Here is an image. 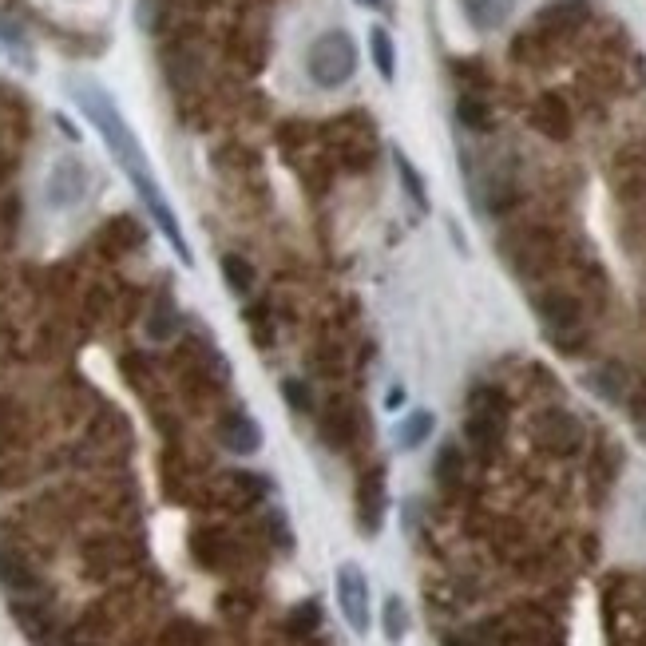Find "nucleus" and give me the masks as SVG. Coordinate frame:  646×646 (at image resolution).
Returning <instances> with one entry per match:
<instances>
[{
	"mask_svg": "<svg viewBox=\"0 0 646 646\" xmlns=\"http://www.w3.org/2000/svg\"><path fill=\"white\" fill-rule=\"evenodd\" d=\"M92 191V167L80 155H60L44 175V203L52 211H76Z\"/></svg>",
	"mask_w": 646,
	"mask_h": 646,
	"instance_id": "obj_3",
	"label": "nucleus"
},
{
	"mask_svg": "<svg viewBox=\"0 0 646 646\" xmlns=\"http://www.w3.org/2000/svg\"><path fill=\"white\" fill-rule=\"evenodd\" d=\"M456 115H460V123L472 127V131H488V127H492V111H488V104H484L480 96H472V92H464V96L456 100Z\"/></svg>",
	"mask_w": 646,
	"mask_h": 646,
	"instance_id": "obj_17",
	"label": "nucleus"
},
{
	"mask_svg": "<svg viewBox=\"0 0 646 646\" xmlns=\"http://www.w3.org/2000/svg\"><path fill=\"white\" fill-rule=\"evenodd\" d=\"M631 417H635V425H639V432L646 436V401H635V409H631Z\"/></svg>",
	"mask_w": 646,
	"mask_h": 646,
	"instance_id": "obj_22",
	"label": "nucleus"
},
{
	"mask_svg": "<svg viewBox=\"0 0 646 646\" xmlns=\"http://www.w3.org/2000/svg\"><path fill=\"white\" fill-rule=\"evenodd\" d=\"M381 631H385V643H401L409 635V607L401 595H389L385 607H381Z\"/></svg>",
	"mask_w": 646,
	"mask_h": 646,
	"instance_id": "obj_15",
	"label": "nucleus"
},
{
	"mask_svg": "<svg viewBox=\"0 0 646 646\" xmlns=\"http://www.w3.org/2000/svg\"><path fill=\"white\" fill-rule=\"evenodd\" d=\"M369 56H373V68L381 72V80L393 84L397 80V44H393L389 28H381V24L369 28Z\"/></svg>",
	"mask_w": 646,
	"mask_h": 646,
	"instance_id": "obj_13",
	"label": "nucleus"
},
{
	"mask_svg": "<svg viewBox=\"0 0 646 646\" xmlns=\"http://www.w3.org/2000/svg\"><path fill=\"white\" fill-rule=\"evenodd\" d=\"M516 0H460V12L464 20L476 28V32H496L508 24Z\"/></svg>",
	"mask_w": 646,
	"mask_h": 646,
	"instance_id": "obj_10",
	"label": "nucleus"
},
{
	"mask_svg": "<svg viewBox=\"0 0 646 646\" xmlns=\"http://www.w3.org/2000/svg\"><path fill=\"white\" fill-rule=\"evenodd\" d=\"M218 440L234 452V456H254L262 448V425L250 413H230L218 429Z\"/></svg>",
	"mask_w": 646,
	"mask_h": 646,
	"instance_id": "obj_9",
	"label": "nucleus"
},
{
	"mask_svg": "<svg viewBox=\"0 0 646 646\" xmlns=\"http://www.w3.org/2000/svg\"><path fill=\"white\" fill-rule=\"evenodd\" d=\"M68 96H72V104H76V108L84 111V119L100 131L104 147L111 151V159L123 167L127 183L135 187V195H139L143 211L155 218V226L163 230L167 246L179 254V262H183V266H191V262H195V254H191V246H187L183 222H179V215H175L171 199L163 195V187H159V179H155V167H151V159H147V151H143L139 135L131 131L127 115H123L119 104L111 100V92H104L96 80H72V84H68Z\"/></svg>",
	"mask_w": 646,
	"mask_h": 646,
	"instance_id": "obj_1",
	"label": "nucleus"
},
{
	"mask_svg": "<svg viewBox=\"0 0 646 646\" xmlns=\"http://www.w3.org/2000/svg\"><path fill=\"white\" fill-rule=\"evenodd\" d=\"M385 468H373L365 472L361 480V492H357V520H361V532L365 536H377L381 524H385Z\"/></svg>",
	"mask_w": 646,
	"mask_h": 646,
	"instance_id": "obj_7",
	"label": "nucleus"
},
{
	"mask_svg": "<svg viewBox=\"0 0 646 646\" xmlns=\"http://www.w3.org/2000/svg\"><path fill=\"white\" fill-rule=\"evenodd\" d=\"M333 591H337V607L349 623L353 635H369V579L357 563H341L333 575Z\"/></svg>",
	"mask_w": 646,
	"mask_h": 646,
	"instance_id": "obj_5",
	"label": "nucleus"
},
{
	"mask_svg": "<svg viewBox=\"0 0 646 646\" xmlns=\"http://www.w3.org/2000/svg\"><path fill=\"white\" fill-rule=\"evenodd\" d=\"M0 583H4V587H12V591H28V587H36V579L28 575V567H24L16 555H4V551H0Z\"/></svg>",
	"mask_w": 646,
	"mask_h": 646,
	"instance_id": "obj_19",
	"label": "nucleus"
},
{
	"mask_svg": "<svg viewBox=\"0 0 646 646\" xmlns=\"http://www.w3.org/2000/svg\"><path fill=\"white\" fill-rule=\"evenodd\" d=\"M536 440L551 456H575L583 448V425L567 409H543L536 417Z\"/></svg>",
	"mask_w": 646,
	"mask_h": 646,
	"instance_id": "obj_6",
	"label": "nucleus"
},
{
	"mask_svg": "<svg viewBox=\"0 0 646 646\" xmlns=\"http://www.w3.org/2000/svg\"><path fill=\"white\" fill-rule=\"evenodd\" d=\"M282 393H286L290 409H298V413H306V409H310V389H306L302 381H286V385H282Z\"/></svg>",
	"mask_w": 646,
	"mask_h": 646,
	"instance_id": "obj_20",
	"label": "nucleus"
},
{
	"mask_svg": "<svg viewBox=\"0 0 646 646\" xmlns=\"http://www.w3.org/2000/svg\"><path fill=\"white\" fill-rule=\"evenodd\" d=\"M393 167H397V179H401V191L409 195V203L425 215L429 211V187H425V175L417 171V163L401 151V147H393Z\"/></svg>",
	"mask_w": 646,
	"mask_h": 646,
	"instance_id": "obj_12",
	"label": "nucleus"
},
{
	"mask_svg": "<svg viewBox=\"0 0 646 646\" xmlns=\"http://www.w3.org/2000/svg\"><path fill=\"white\" fill-rule=\"evenodd\" d=\"M222 270H226V286H230V294H250V286H254V274H250V262L246 258H238V254H226L222 258Z\"/></svg>",
	"mask_w": 646,
	"mask_h": 646,
	"instance_id": "obj_18",
	"label": "nucleus"
},
{
	"mask_svg": "<svg viewBox=\"0 0 646 646\" xmlns=\"http://www.w3.org/2000/svg\"><path fill=\"white\" fill-rule=\"evenodd\" d=\"M436 480L440 488H456L464 480V452L456 444H444L440 456H436Z\"/></svg>",
	"mask_w": 646,
	"mask_h": 646,
	"instance_id": "obj_16",
	"label": "nucleus"
},
{
	"mask_svg": "<svg viewBox=\"0 0 646 646\" xmlns=\"http://www.w3.org/2000/svg\"><path fill=\"white\" fill-rule=\"evenodd\" d=\"M432 429H436V417H432L429 409H413V413L397 425V444H401V448H421V444L432 436Z\"/></svg>",
	"mask_w": 646,
	"mask_h": 646,
	"instance_id": "obj_14",
	"label": "nucleus"
},
{
	"mask_svg": "<svg viewBox=\"0 0 646 646\" xmlns=\"http://www.w3.org/2000/svg\"><path fill=\"white\" fill-rule=\"evenodd\" d=\"M591 16V0H555L536 16V36H563Z\"/></svg>",
	"mask_w": 646,
	"mask_h": 646,
	"instance_id": "obj_8",
	"label": "nucleus"
},
{
	"mask_svg": "<svg viewBox=\"0 0 646 646\" xmlns=\"http://www.w3.org/2000/svg\"><path fill=\"white\" fill-rule=\"evenodd\" d=\"M357 64H361L357 40L345 28H325V32H318L310 40V48H306V72H310V80L322 92L345 88L357 76Z\"/></svg>",
	"mask_w": 646,
	"mask_h": 646,
	"instance_id": "obj_2",
	"label": "nucleus"
},
{
	"mask_svg": "<svg viewBox=\"0 0 646 646\" xmlns=\"http://www.w3.org/2000/svg\"><path fill=\"white\" fill-rule=\"evenodd\" d=\"M532 123L547 139H567L571 135V111H567V104L559 96H543L536 111H532Z\"/></svg>",
	"mask_w": 646,
	"mask_h": 646,
	"instance_id": "obj_11",
	"label": "nucleus"
},
{
	"mask_svg": "<svg viewBox=\"0 0 646 646\" xmlns=\"http://www.w3.org/2000/svg\"><path fill=\"white\" fill-rule=\"evenodd\" d=\"M357 4H365V8H377V4H381V0H357Z\"/></svg>",
	"mask_w": 646,
	"mask_h": 646,
	"instance_id": "obj_23",
	"label": "nucleus"
},
{
	"mask_svg": "<svg viewBox=\"0 0 646 646\" xmlns=\"http://www.w3.org/2000/svg\"><path fill=\"white\" fill-rule=\"evenodd\" d=\"M401 405H405V389H401V385H393V389H389V401H385V409H401Z\"/></svg>",
	"mask_w": 646,
	"mask_h": 646,
	"instance_id": "obj_21",
	"label": "nucleus"
},
{
	"mask_svg": "<svg viewBox=\"0 0 646 646\" xmlns=\"http://www.w3.org/2000/svg\"><path fill=\"white\" fill-rule=\"evenodd\" d=\"M536 318L543 322L547 337L567 353V337H579V329H583V306L567 290H547L536 298Z\"/></svg>",
	"mask_w": 646,
	"mask_h": 646,
	"instance_id": "obj_4",
	"label": "nucleus"
}]
</instances>
